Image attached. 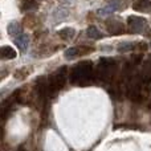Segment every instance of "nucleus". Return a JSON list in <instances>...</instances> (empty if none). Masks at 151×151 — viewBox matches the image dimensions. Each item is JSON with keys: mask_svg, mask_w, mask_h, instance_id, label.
<instances>
[{"mask_svg": "<svg viewBox=\"0 0 151 151\" xmlns=\"http://www.w3.org/2000/svg\"><path fill=\"white\" fill-rule=\"evenodd\" d=\"M127 24L130 25L131 32H135V33H141L147 25V21L145 17L141 16H130L127 17Z\"/></svg>", "mask_w": 151, "mask_h": 151, "instance_id": "1", "label": "nucleus"}, {"mask_svg": "<svg viewBox=\"0 0 151 151\" xmlns=\"http://www.w3.org/2000/svg\"><path fill=\"white\" fill-rule=\"evenodd\" d=\"M39 7L37 0H23L21 1V9L23 11H35Z\"/></svg>", "mask_w": 151, "mask_h": 151, "instance_id": "8", "label": "nucleus"}, {"mask_svg": "<svg viewBox=\"0 0 151 151\" xmlns=\"http://www.w3.org/2000/svg\"><path fill=\"white\" fill-rule=\"evenodd\" d=\"M16 56H17L16 50L11 47L5 45V47H3L1 49H0V57H1V60H13Z\"/></svg>", "mask_w": 151, "mask_h": 151, "instance_id": "5", "label": "nucleus"}, {"mask_svg": "<svg viewBox=\"0 0 151 151\" xmlns=\"http://www.w3.org/2000/svg\"><path fill=\"white\" fill-rule=\"evenodd\" d=\"M78 48V56H83V55H89L94 50V48H89V47H77Z\"/></svg>", "mask_w": 151, "mask_h": 151, "instance_id": "13", "label": "nucleus"}, {"mask_svg": "<svg viewBox=\"0 0 151 151\" xmlns=\"http://www.w3.org/2000/svg\"><path fill=\"white\" fill-rule=\"evenodd\" d=\"M76 35V31L73 28H64V29H61V31H58V36H61L64 40H70V39H73V36Z\"/></svg>", "mask_w": 151, "mask_h": 151, "instance_id": "9", "label": "nucleus"}, {"mask_svg": "<svg viewBox=\"0 0 151 151\" xmlns=\"http://www.w3.org/2000/svg\"><path fill=\"white\" fill-rule=\"evenodd\" d=\"M15 44L17 45L19 49H20L21 52H27L28 45H29V36L28 35H25V33L19 35V36L15 39Z\"/></svg>", "mask_w": 151, "mask_h": 151, "instance_id": "4", "label": "nucleus"}, {"mask_svg": "<svg viewBox=\"0 0 151 151\" xmlns=\"http://www.w3.org/2000/svg\"><path fill=\"white\" fill-rule=\"evenodd\" d=\"M86 33H88V36L90 37V39H94V40H99V39H102V37H104V35H102L101 32H99L94 25H90V27H89V28H88V32H86Z\"/></svg>", "mask_w": 151, "mask_h": 151, "instance_id": "10", "label": "nucleus"}, {"mask_svg": "<svg viewBox=\"0 0 151 151\" xmlns=\"http://www.w3.org/2000/svg\"><path fill=\"white\" fill-rule=\"evenodd\" d=\"M31 72H32L31 66H24V68L17 69V70L15 72V78H17V80H24V78H27L31 74Z\"/></svg>", "mask_w": 151, "mask_h": 151, "instance_id": "7", "label": "nucleus"}, {"mask_svg": "<svg viewBox=\"0 0 151 151\" xmlns=\"http://www.w3.org/2000/svg\"><path fill=\"white\" fill-rule=\"evenodd\" d=\"M133 8L137 12H151V0H137Z\"/></svg>", "mask_w": 151, "mask_h": 151, "instance_id": "3", "label": "nucleus"}, {"mask_svg": "<svg viewBox=\"0 0 151 151\" xmlns=\"http://www.w3.org/2000/svg\"><path fill=\"white\" fill-rule=\"evenodd\" d=\"M77 56H78V48H77V47L69 48V49L65 52V57L68 58V60H72V58L77 57Z\"/></svg>", "mask_w": 151, "mask_h": 151, "instance_id": "12", "label": "nucleus"}, {"mask_svg": "<svg viewBox=\"0 0 151 151\" xmlns=\"http://www.w3.org/2000/svg\"><path fill=\"white\" fill-rule=\"evenodd\" d=\"M137 44L138 42H122V44L118 45V52H129V50H134L137 49Z\"/></svg>", "mask_w": 151, "mask_h": 151, "instance_id": "11", "label": "nucleus"}, {"mask_svg": "<svg viewBox=\"0 0 151 151\" xmlns=\"http://www.w3.org/2000/svg\"><path fill=\"white\" fill-rule=\"evenodd\" d=\"M105 27H106V31L109 32L110 35H121V33H125L126 32L125 25L117 20H107L106 23H105Z\"/></svg>", "mask_w": 151, "mask_h": 151, "instance_id": "2", "label": "nucleus"}, {"mask_svg": "<svg viewBox=\"0 0 151 151\" xmlns=\"http://www.w3.org/2000/svg\"><path fill=\"white\" fill-rule=\"evenodd\" d=\"M8 33L11 36H19V35L23 33V25L19 24L17 21H12V23L8 25Z\"/></svg>", "mask_w": 151, "mask_h": 151, "instance_id": "6", "label": "nucleus"}]
</instances>
